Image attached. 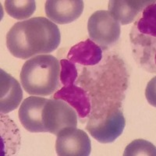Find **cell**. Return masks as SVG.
I'll use <instances>...</instances> for the list:
<instances>
[{"mask_svg": "<svg viewBox=\"0 0 156 156\" xmlns=\"http://www.w3.org/2000/svg\"><path fill=\"white\" fill-rule=\"evenodd\" d=\"M58 26L45 17H34L15 23L6 34V46L13 56L29 59L50 53L60 44Z\"/></svg>", "mask_w": 156, "mask_h": 156, "instance_id": "6da1fadb", "label": "cell"}, {"mask_svg": "<svg viewBox=\"0 0 156 156\" xmlns=\"http://www.w3.org/2000/svg\"><path fill=\"white\" fill-rule=\"evenodd\" d=\"M59 62L51 55H38L23 64L20 81L24 90L30 95L48 96L58 88Z\"/></svg>", "mask_w": 156, "mask_h": 156, "instance_id": "7a4b0ae2", "label": "cell"}, {"mask_svg": "<svg viewBox=\"0 0 156 156\" xmlns=\"http://www.w3.org/2000/svg\"><path fill=\"white\" fill-rule=\"evenodd\" d=\"M42 119L45 131L55 135L62 129L77 126V114L75 110L60 99H47Z\"/></svg>", "mask_w": 156, "mask_h": 156, "instance_id": "3957f363", "label": "cell"}, {"mask_svg": "<svg viewBox=\"0 0 156 156\" xmlns=\"http://www.w3.org/2000/svg\"><path fill=\"white\" fill-rule=\"evenodd\" d=\"M87 30L90 39L101 46L116 42L120 36V24L108 10L96 11L89 17Z\"/></svg>", "mask_w": 156, "mask_h": 156, "instance_id": "277c9868", "label": "cell"}, {"mask_svg": "<svg viewBox=\"0 0 156 156\" xmlns=\"http://www.w3.org/2000/svg\"><path fill=\"white\" fill-rule=\"evenodd\" d=\"M126 125L124 115L120 109H114L104 119L89 120L86 129L95 140L102 144L115 141L122 133Z\"/></svg>", "mask_w": 156, "mask_h": 156, "instance_id": "5b68a950", "label": "cell"}, {"mask_svg": "<svg viewBox=\"0 0 156 156\" xmlns=\"http://www.w3.org/2000/svg\"><path fill=\"white\" fill-rule=\"evenodd\" d=\"M55 151L59 156H88L91 143L88 135L76 127L62 129L56 135Z\"/></svg>", "mask_w": 156, "mask_h": 156, "instance_id": "8992f818", "label": "cell"}, {"mask_svg": "<svg viewBox=\"0 0 156 156\" xmlns=\"http://www.w3.org/2000/svg\"><path fill=\"white\" fill-rule=\"evenodd\" d=\"M47 99L30 96L25 98L20 107L18 115L22 126L31 133L46 132L43 123L42 114Z\"/></svg>", "mask_w": 156, "mask_h": 156, "instance_id": "52a82bcc", "label": "cell"}, {"mask_svg": "<svg viewBox=\"0 0 156 156\" xmlns=\"http://www.w3.org/2000/svg\"><path fill=\"white\" fill-rule=\"evenodd\" d=\"M82 0H48L45 2V13L53 23L67 24L76 20L83 11Z\"/></svg>", "mask_w": 156, "mask_h": 156, "instance_id": "ba28073f", "label": "cell"}, {"mask_svg": "<svg viewBox=\"0 0 156 156\" xmlns=\"http://www.w3.org/2000/svg\"><path fill=\"white\" fill-rule=\"evenodd\" d=\"M23 98L19 82L3 69L0 70V111L6 114L16 109Z\"/></svg>", "mask_w": 156, "mask_h": 156, "instance_id": "9c48e42d", "label": "cell"}, {"mask_svg": "<svg viewBox=\"0 0 156 156\" xmlns=\"http://www.w3.org/2000/svg\"><path fill=\"white\" fill-rule=\"evenodd\" d=\"M53 98L66 101L76 110L80 118H85L90 111V102L88 94L81 87L74 84L64 86L54 94Z\"/></svg>", "mask_w": 156, "mask_h": 156, "instance_id": "30bf717a", "label": "cell"}, {"mask_svg": "<svg viewBox=\"0 0 156 156\" xmlns=\"http://www.w3.org/2000/svg\"><path fill=\"white\" fill-rule=\"evenodd\" d=\"M154 1L146 0H112L108 2V11L122 25L133 22L135 18L146 6Z\"/></svg>", "mask_w": 156, "mask_h": 156, "instance_id": "8fae6325", "label": "cell"}, {"mask_svg": "<svg viewBox=\"0 0 156 156\" xmlns=\"http://www.w3.org/2000/svg\"><path fill=\"white\" fill-rule=\"evenodd\" d=\"M102 58V49L91 39L80 41L69 49L67 59L83 66L97 65Z\"/></svg>", "mask_w": 156, "mask_h": 156, "instance_id": "7c38bea8", "label": "cell"}, {"mask_svg": "<svg viewBox=\"0 0 156 156\" xmlns=\"http://www.w3.org/2000/svg\"><path fill=\"white\" fill-rule=\"evenodd\" d=\"M5 9L8 14L14 19H27L35 12L36 2L34 0H6Z\"/></svg>", "mask_w": 156, "mask_h": 156, "instance_id": "4fadbf2b", "label": "cell"}, {"mask_svg": "<svg viewBox=\"0 0 156 156\" xmlns=\"http://www.w3.org/2000/svg\"><path fill=\"white\" fill-rule=\"evenodd\" d=\"M155 146L151 142L143 139H137L129 143L124 150V156L151 155L155 156Z\"/></svg>", "mask_w": 156, "mask_h": 156, "instance_id": "5bb4252c", "label": "cell"}, {"mask_svg": "<svg viewBox=\"0 0 156 156\" xmlns=\"http://www.w3.org/2000/svg\"><path fill=\"white\" fill-rule=\"evenodd\" d=\"M77 69L74 63L66 58L61 59L59 78H60L61 83L64 86L73 84L77 78Z\"/></svg>", "mask_w": 156, "mask_h": 156, "instance_id": "9a60e30c", "label": "cell"}]
</instances>
